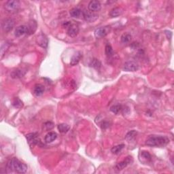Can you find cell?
Wrapping results in <instances>:
<instances>
[{
	"label": "cell",
	"instance_id": "6da1fadb",
	"mask_svg": "<svg viewBox=\"0 0 174 174\" xmlns=\"http://www.w3.org/2000/svg\"><path fill=\"white\" fill-rule=\"evenodd\" d=\"M169 142L167 137L160 136H150L148 137L146 144L150 147L163 148L167 146Z\"/></svg>",
	"mask_w": 174,
	"mask_h": 174
},
{
	"label": "cell",
	"instance_id": "7a4b0ae2",
	"mask_svg": "<svg viewBox=\"0 0 174 174\" xmlns=\"http://www.w3.org/2000/svg\"><path fill=\"white\" fill-rule=\"evenodd\" d=\"M7 167L10 171H14L18 173H25L27 171V166L17 158H12L8 163Z\"/></svg>",
	"mask_w": 174,
	"mask_h": 174
},
{
	"label": "cell",
	"instance_id": "3957f363",
	"mask_svg": "<svg viewBox=\"0 0 174 174\" xmlns=\"http://www.w3.org/2000/svg\"><path fill=\"white\" fill-rule=\"evenodd\" d=\"M20 6V2L17 0H9L6 2L4 5V8L8 12H15L19 8Z\"/></svg>",
	"mask_w": 174,
	"mask_h": 174
},
{
	"label": "cell",
	"instance_id": "277c9868",
	"mask_svg": "<svg viewBox=\"0 0 174 174\" xmlns=\"http://www.w3.org/2000/svg\"><path fill=\"white\" fill-rule=\"evenodd\" d=\"M26 138H27L29 145L31 147H33L35 145H38L39 143L41 142L38 137V134L35 133H32L26 135Z\"/></svg>",
	"mask_w": 174,
	"mask_h": 174
},
{
	"label": "cell",
	"instance_id": "5b68a950",
	"mask_svg": "<svg viewBox=\"0 0 174 174\" xmlns=\"http://www.w3.org/2000/svg\"><path fill=\"white\" fill-rule=\"evenodd\" d=\"M14 20L12 19H6L2 23V28L4 32L8 33L14 27Z\"/></svg>",
	"mask_w": 174,
	"mask_h": 174
},
{
	"label": "cell",
	"instance_id": "8992f818",
	"mask_svg": "<svg viewBox=\"0 0 174 174\" xmlns=\"http://www.w3.org/2000/svg\"><path fill=\"white\" fill-rule=\"evenodd\" d=\"M82 16L86 21L89 23H93L97 20L99 18L98 14L94 12H90L89 10H84L82 12Z\"/></svg>",
	"mask_w": 174,
	"mask_h": 174
},
{
	"label": "cell",
	"instance_id": "52a82bcc",
	"mask_svg": "<svg viewBox=\"0 0 174 174\" xmlns=\"http://www.w3.org/2000/svg\"><path fill=\"white\" fill-rule=\"evenodd\" d=\"M110 30H111L110 26H105V27L98 28L95 31V37L97 38L105 37V36L107 35L108 33L110 32Z\"/></svg>",
	"mask_w": 174,
	"mask_h": 174
},
{
	"label": "cell",
	"instance_id": "ba28073f",
	"mask_svg": "<svg viewBox=\"0 0 174 174\" xmlns=\"http://www.w3.org/2000/svg\"><path fill=\"white\" fill-rule=\"evenodd\" d=\"M139 69V65L136 62L128 61L124 63L123 70L126 72H136Z\"/></svg>",
	"mask_w": 174,
	"mask_h": 174
},
{
	"label": "cell",
	"instance_id": "9c48e42d",
	"mask_svg": "<svg viewBox=\"0 0 174 174\" xmlns=\"http://www.w3.org/2000/svg\"><path fill=\"white\" fill-rule=\"evenodd\" d=\"M101 8V5L99 2L98 1H90L88 5V9L91 12H99Z\"/></svg>",
	"mask_w": 174,
	"mask_h": 174
},
{
	"label": "cell",
	"instance_id": "30bf717a",
	"mask_svg": "<svg viewBox=\"0 0 174 174\" xmlns=\"http://www.w3.org/2000/svg\"><path fill=\"white\" fill-rule=\"evenodd\" d=\"M79 33V27L76 24H71L68 27L67 33L69 37L74 38Z\"/></svg>",
	"mask_w": 174,
	"mask_h": 174
},
{
	"label": "cell",
	"instance_id": "8fae6325",
	"mask_svg": "<svg viewBox=\"0 0 174 174\" xmlns=\"http://www.w3.org/2000/svg\"><path fill=\"white\" fill-rule=\"evenodd\" d=\"M132 162H133V158H132L131 157H127L125 159L123 160V161L118 163V164L116 165V169L118 171L123 170V169L125 168L127 165H129L130 163Z\"/></svg>",
	"mask_w": 174,
	"mask_h": 174
},
{
	"label": "cell",
	"instance_id": "7c38bea8",
	"mask_svg": "<svg viewBox=\"0 0 174 174\" xmlns=\"http://www.w3.org/2000/svg\"><path fill=\"white\" fill-rule=\"evenodd\" d=\"M37 27H38V24L36 23L35 20H31L29 22V24L27 26V33L28 35H32L33 34L35 33V32L37 29Z\"/></svg>",
	"mask_w": 174,
	"mask_h": 174
},
{
	"label": "cell",
	"instance_id": "4fadbf2b",
	"mask_svg": "<svg viewBox=\"0 0 174 174\" xmlns=\"http://www.w3.org/2000/svg\"><path fill=\"white\" fill-rule=\"evenodd\" d=\"M82 57V54L80 52H77L75 53L71 58V61H70V65L72 66H76L78 64L80 61L81 60Z\"/></svg>",
	"mask_w": 174,
	"mask_h": 174
},
{
	"label": "cell",
	"instance_id": "5bb4252c",
	"mask_svg": "<svg viewBox=\"0 0 174 174\" xmlns=\"http://www.w3.org/2000/svg\"><path fill=\"white\" fill-rule=\"evenodd\" d=\"M37 41L38 45H40L42 48H46L48 46V39L46 38V36L44 34H41L39 36H38Z\"/></svg>",
	"mask_w": 174,
	"mask_h": 174
},
{
	"label": "cell",
	"instance_id": "9a60e30c",
	"mask_svg": "<svg viewBox=\"0 0 174 174\" xmlns=\"http://www.w3.org/2000/svg\"><path fill=\"white\" fill-rule=\"evenodd\" d=\"M27 26L20 25L19 26V27H17L14 32V35L17 38L20 37V36H22L24 34H25V33H27Z\"/></svg>",
	"mask_w": 174,
	"mask_h": 174
},
{
	"label": "cell",
	"instance_id": "2e32d148",
	"mask_svg": "<svg viewBox=\"0 0 174 174\" xmlns=\"http://www.w3.org/2000/svg\"><path fill=\"white\" fill-rule=\"evenodd\" d=\"M44 92V87L41 84H37L34 86L33 88V94L37 97L42 95Z\"/></svg>",
	"mask_w": 174,
	"mask_h": 174
},
{
	"label": "cell",
	"instance_id": "e0dca14e",
	"mask_svg": "<svg viewBox=\"0 0 174 174\" xmlns=\"http://www.w3.org/2000/svg\"><path fill=\"white\" fill-rule=\"evenodd\" d=\"M140 161L143 163H148L151 160V155L147 151H142L139 156Z\"/></svg>",
	"mask_w": 174,
	"mask_h": 174
},
{
	"label": "cell",
	"instance_id": "ac0fdd59",
	"mask_svg": "<svg viewBox=\"0 0 174 174\" xmlns=\"http://www.w3.org/2000/svg\"><path fill=\"white\" fill-rule=\"evenodd\" d=\"M69 14L72 18L78 19V18L81 17V15H82V11L80 9L78 8H72L70 10Z\"/></svg>",
	"mask_w": 174,
	"mask_h": 174
},
{
	"label": "cell",
	"instance_id": "d6986e66",
	"mask_svg": "<svg viewBox=\"0 0 174 174\" xmlns=\"http://www.w3.org/2000/svg\"><path fill=\"white\" fill-rule=\"evenodd\" d=\"M57 138V134L55 133V132H49L45 136L44 140L46 143H51L53 141H54Z\"/></svg>",
	"mask_w": 174,
	"mask_h": 174
},
{
	"label": "cell",
	"instance_id": "ffe728a7",
	"mask_svg": "<svg viewBox=\"0 0 174 174\" xmlns=\"http://www.w3.org/2000/svg\"><path fill=\"white\" fill-rule=\"evenodd\" d=\"M123 12V10L120 7H116L114 8L112 10H111L110 12V16L112 18L114 17H118L122 14V13Z\"/></svg>",
	"mask_w": 174,
	"mask_h": 174
},
{
	"label": "cell",
	"instance_id": "44dd1931",
	"mask_svg": "<svg viewBox=\"0 0 174 174\" xmlns=\"http://www.w3.org/2000/svg\"><path fill=\"white\" fill-rule=\"evenodd\" d=\"M137 133V131H135V130H133V131L129 132V133L127 134V136L125 137V139L129 142H133V140L136 139Z\"/></svg>",
	"mask_w": 174,
	"mask_h": 174
},
{
	"label": "cell",
	"instance_id": "7402d4cb",
	"mask_svg": "<svg viewBox=\"0 0 174 174\" xmlns=\"http://www.w3.org/2000/svg\"><path fill=\"white\" fill-rule=\"evenodd\" d=\"M123 110V105L116 104L114 105L110 108V111L111 112L115 114H118L119 113H121Z\"/></svg>",
	"mask_w": 174,
	"mask_h": 174
},
{
	"label": "cell",
	"instance_id": "603a6c76",
	"mask_svg": "<svg viewBox=\"0 0 174 174\" xmlns=\"http://www.w3.org/2000/svg\"><path fill=\"white\" fill-rule=\"evenodd\" d=\"M57 128L60 133H66L69 130V126L66 123H61L57 126Z\"/></svg>",
	"mask_w": 174,
	"mask_h": 174
},
{
	"label": "cell",
	"instance_id": "cb8c5ba5",
	"mask_svg": "<svg viewBox=\"0 0 174 174\" xmlns=\"http://www.w3.org/2000/svg\"><path fill=\"white\" fill-rule=\"evenodd\" d=\"M90 66L95 69H99L101 67V61L97 59H93L90 63Z\"/></svg>",
	"mask_w": 174,
	"mask_h": 174
},
{
	"label": "cell",
	"instance_id": "d4e9b609",
	"mask_svg": "<svg viewBox=\"0 0 174 174\" xmlns=\"http://www.w3.org/2000/svg\"><path fill=\"white\" fill-rule=\"evenodd\" d=\"M25 72L22 71V70H15V71L12 72L11 74V76L13 78H20L23 77L25 75Z\"/></svg>",
	"mask_w": 174,
	"mask_h": 174
},
{
	"label": "cell",
	"instance_id": "484cf974",
	"mask_svg": "<svg viewBox=\"0 0 174 174\" xmlns=\"http://www.w3.org/2000/svg\"><path fill=\"white\" fill-rule=\"evenodd\" d=\"M124 144H119L116 146H114L112 148H111V151L113 153V154H119V152H121V150L124 148Z\"/></svg>",
	"mask_w": 174,
	"mask_h": 174
},
{
	"label": "cell",
	"instance_id": "4316f807",
	"mask_svg": "<svg viewBox=\"0 0 174 174\" xmlns=\"http://www.w3.org/2000/svg\"><path fill=\"white\" fill-rule=\"evenodd\" d=\"M12 105L14 106V108L20 109L23 106V101L20 99L15 98L14 100L13 101V102H12Z\"/></svg>",
	"mask_w": 174,
	"mask_h": 174
},
{
	"label": "cell",
	"instance_id": "83f0119b",
	"mask_svg": "<svg viewBox=\"0 0 174 174\" xmlns=\"http://www.w3.org/2000/svg\"><path fill=\"white\" fill-rule=\"evenodd\" d=\"M131 40V35L129 34V33H124V34L121 36V41L124 44L129 43Z\"/></svg>",
	"mask_w": 174,
	"mask_h": 174
},
{
	"label": "cell",
	"instance_id": "f1b7e54d",
	"mask_svg": "<svg viewBox=\"0 0 174 174\" xmlns=\"http://www.w3.org/2000/svg\"><path fill=\"white\" fill-rule=\"evenodd\" d=\"M53 127H54V123H52V122L50 121L46 122V123H44L43 124V129L46 131H50V130L53 129Z\"/></svg>",
	"mask_w": 174,
	"mask_h": 174
},
{
	"label": "cell",
	"instance_id": "f546056e",
	"mask_svg": "<svg viewBox=\"0 0 174 174\" xmlns=\"http://www.w3.org/2000/svg\"><path fill=\"white\" fill-rule=\"evenodd\" d=\"M105 53L108 56H111L113 54V49L110 45H106L105 48Z\"/></svg>",
	"mask_w": 174,
	"mask_h": 174
},
{
	"label": "cell",
	"instance_id": "4dcf8cb0",
	"mask_svg": "<svg viewBox=\"0 0 174 174\" xmlns=\"http://www.w3.org/2000/svg\"><path fill=\"white\" fill-rule=\"evenodd\" d=\"M99 126L101 127V129H105L110 127V123L107 121H101V123H99Z\"/></svg>",
	"mask_w": 174,
	"mask_h": 174
},
{
	"label": "cell",
	"instance_id": "1f68e13d",
	"mask_svg": "<svg viewBox=\"0 0 174 174\" xmlns=\"http://www.w3.org/2000/svg\"><path fill=\"white\" fill-rule=\"evenodd\" d=\"M9 46L8 45V44H4L2 45V48H1V54H2V56H3V55L4 54V53H6V51L8 48Z\"/></svg>",
	"mask_w": 174,
	"mask_h": 174
}]
</instances>
